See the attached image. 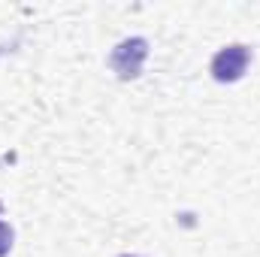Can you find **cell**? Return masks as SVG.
I'll list each match as a JSON object with an SVG mask.
<instances>
[{
  "instance_id": "6da1fadb",
  "label": "cell",
  "mask_w": 260,
  "mask_h": 257,
  "mask_svg": "<svg viewBox=\"0 0 260 257\" xmlns=\"http://www.w3.org/2000/svg\"><path fill=\"white\" fill-rule=\"evenodd\" d=\"M148 58V40L142 37H130V40H121L112 55H109V67L118 73V79H136L142 73V64Z\"/></svg>"
},
{
  "instance_id": "7a4b0ae2",
  "label": "cell",
  "mask_w": 260,
  "mask_h": 257,
  "mask_svg": "<svg viewBox=\"0 0 260 257\" xmlns=\"http://www.w3.org/2000/svg\"><path fill=\"white\" fill-rule=\"evenodd\" d=\"M248 64H251V49L242 43H233V46H224L212 58V76L215 82H239Z\"/></svg>"
},
{
  "instance_id": "3957f363",
  "label": "cell",
  "mask_w": 260,
  "mask_h": 257,
  "mask_svg": "<svg viewBox=\"0 0 260 257\" xmlns=\"http://www.w3.org/2000/svg\"><path fill=\"white\" fill-rule=\"evenodd\" d=\"M3 209V206H0ZM12 251V227L9 224H3V218H0V257H6Z\"/></svg>"
},
{
  "instance_id": "277c9868",
  "label": "cell",
  "mask_w": 260,
  "mask_h": 257,
  "mask_svg": "<svg viewBox=\"0 0 260 257\" xmlns=\"http://www.w3.org/2000/svg\"><path fill=\"white\" fill-rule=\"evenodd\" d=\"M121 257H139V254H121Z\"/></svg>"
}]
</instances>
